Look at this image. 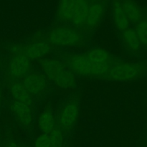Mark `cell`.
Returning a JSON list of instances; mask_svg holds the SVG:
<instances>
[{
  "instance_id": "1",
  "label": "cell",
  "mask_w": 147,
  "mask_h": 147,
  "mask_svg": "<svg viewBox=\"0 0 147 147\" xmlns=\"http://www.w3.org/2000/svg\"><path fill=\"white\" fill-rule=\"evenodd\" d=\"M146 70V65L141 62L115 61L112 64L106 79L118 82L131 81L144 76Z\"/></svg>"
},
{
  "instance_id": "2",
  "label": "cell",
  "mask_w": 147,
  "mask_h": 147,
  "mask_svg": "<svg viewBox=\"0 0 147 147\" xmlns=\"http://www.w3.org/2000/svg\"><path fill=\"white\" fill-rule=\"evenodd\" d=\"M47 40L53 45L77 47L84 43L85 37L83 32L75 27L59 26L49 32Z\"/></svg>"
},
{
  "instance_id": "3",
  "label": "cell",
  "mask_w": 147,
  "mask_h": 147,
  "mask_svg": "<svg viewBox=\"0 0 147 147\" xmlns=\"http://www.w3.org/2000/svg\"><path fill=\"white\" fill-rule=\"evenodd\" d=\"M80 115V103L71 98L63 106L59 113L57 126L63 132H68L75 126Z\"/></svg>"
},
{
  "instance_id": "4",
  "label": "cell",
  "mask_w": 147,
  "mask_h": 147,
  "mask_svg": "<svg viewBox=\"0 0 147 147\" xmlns=\"http://www.w3.org/2000/svg\"><path fill=\"white\" fill-rule=\"evenodd\" d=\"M64 64L74 74L83 77H91L93 63L86 54H70L64 57Z\"/></svg>"
},
{
  "instance_id": "5",
  "label": "cell",
  "mask_w": 147,
  "mask_h": 147,
  "mask_svg": "<svg viewBox=\"0 0 147 147\" xmlns=\"http://www.w3.org/2000/svg\"><path fill=\"white\" fill-rule=\"evenodd\" d=\"M31 60L22 52L14 53L9 63L8 73L11 80L23 79L30 73Z\"/></svg>"
},
{
  "instance_id": "6",
  "label": "cell",
  "mask_w": 147,
  "mask_h": 147,
  "mask_svg": "<svg viewBox=\"0 0 147 147\" xmlns=\"http://www.w3.org/2000/svg\"><path fill=\"white\" fill-rule=\"evenodd\" d=\"M22 83L29 93L33 96H40L45 91L47 79L44 74L37 72L30 73L22 79Z\"/></svg>"
},
{
  "instance_id": "7",
  "label": "cell",
  "mask_w": 147,
  "mask_h": 147,
  "mask_svg": "<svg viewBox=\"0 0 147 147\" xmlns=\"http://www.w3.org/2000/svg\"><path fill=\"white\" fill-rule=\"evenodd\" d=\"M52 51L51 45L47 40H37L22 47L21 52L30 60H42Z\"/></svg>"
},
{
  "instance_id": "8",
  "label": "cell",
  "mask_w": 147,
  "mask_h": 147,
  "mask_svg": "<svg viewBox=\"0 0 147 147\" xmlns=\"http://www.w3.org/2000/svg\"><path fill=\"white\" fill-rule=\"evenodd\" d=\"M10 109L21 126L25 129L31 127L33 121V112L31 106L14 100L10 106Z\"/></svg>"
},
{
  "instance_id": "9",
  "label": "cell",
  "mask_w": 147,
  "mask_h": 147,
  "mask_svg": "<svg viewBox=\"0 0 147 147\" xmlns=\"http://www.w3.org/2000/svg\"><path fill=\"white\" fill-rule=\"evenodd\" d=\"M104 12L105 4L103 1L90 2L84 30L90 31L96 29L101 22Z\"/></svg>"
},
{
  "instance_id": "10",
  "label": "cell",
  "mask_w": 147,
  "mask_h": 147,
  "mask_svg": "<svg viewBox=\"0 0 147 147\" xmlns=\"http://www.w3.org/2000/svg\"><path fill=\"white\" fill-rule=\"evenodd\" d=\"M90 4V0H78L70 22L73 27L80 30H84Z\"/></svg>"
},
{
  "instance_id": "11",
  "label": "cell",
  "mask_w": 147,
  "mask_h": 147,
  "mask_svg": "<svg viewBox=\"0 0 147 147\" xmlns=\"http://www.w3.org/2000/svg\"><path fill=\"white\" fill-rule=\"evenodd\" d=\"M40 67L47 79L52 80L62 71L66 66L60 60L54 58H44L40 60Z\"/></svg>"
},
{
  "instance_id": "12",
  "label": "cell",
  "mask_w": 147,
  "mask_h": 147,
  "mask_svg": "<svg viewBox=\"0 0 147 147\" xmlns=\"http://www.w3.org/2000/svg\"><path fill=\"white\" fill-rule=\"evenodd\" d=\"M112 17L113 23L120 32H123L129 27V22L122 7L121 0H113L112 1Z\"/></svg>"
},
{
  "instance_id": "13",
  "label": "cell",
  "mask_w": 147,
  "mask_h": 147,
  "mask_svg": "<svg viewBox=\"0 0 147 147\" xmlns=\"http://www.w3.org/2000/svg\"><path fill=\"white\" fill-rule=\"evenodd\" d=\"M9 90L14 100L32 106L33 103L32 97L27 92L22 82L19 80H11L9 84Z\"/></svg>"
},
{
  "instance_id": "14",
  "label": "cell",
  "mask_w": 147,
  "mask_h": 147,
  "mask_svg": "<svg viewBox=\"0 0 147 147\" xmlns=\"http://www.w3.org/2000/svg\"><path fill=\"white\" fill-rule=\"evenodd\" d=\"M78 0H60L57 10V17L63 23L71 22Z\"/></svg>"
},
{
  "instance_id": "15",
  "label": "cell",
  "mask_w": 147,
  "mask_h": 147,
  "mask_svg": "<svg viewBox=\"0 0 147 147\" xmlns=\"http://www.w3.org/2000/svg\"><path fill=\"white\" fill-rule=\"evenodd\" d=\"M53 82L57 87L65 90L74 88L77 85L76 76L67 67L55 78Z\"/></svg>"
},
{
  "instance_id": "16",
  "label": "cell",
  "mask_w": 147,
  "mask_h": 147,
  "mask_svg": "<svg viewBox=\"0 0 147 147\" xmlns=\"http://www.w3.org/2000/svg\"><path fill=\"white\" fill-rule=\"evenodd\" d=\"M56 121L54 113L50 109H45L40 113L38 119V127L42 133H51L56 127Z\"/></svg>"
},
{
  "instance_id": "17",
  "label": "cell",
  "mask_w": 147,
  "mask_h": 147,
  "mask_svg": "<svg viewBox=\"0 0 147 147\" xmlns=\"http://www.w3.org/2000/svg\"><path fill=\"white\" fill-rule=\"evenodd\" d=\"M121 4L129 22L136 24L144 17L142 9L134 0H121Z\"/></svg>"
},
{
  "instance_id": "18",
  "label": "cell",
  "mask_w": 147,
  "mask_h": 147,
  "mask_svg": "<svg viewBox=\"0 0 147 147\" xmlns=\"http://www.w3.org/2000/svg\"><path fill=\"white\" fill-rule=\"evenodd\" d=\"M121 33L122 40L126 48L131 53H138L140 50L142 45L134 29L129 27Z\"/></svg>"
},
{
  "instance_id": "19",
  "label": "cell",
  "mask_w": 147,
  "mask_h": 147,
  "mask_svg": "<svg viewBox=\"0 0 147 147\" xmlns=\"http://www.w3.org/2000/svg\"><path fill=\"white\" fill-rule=\"evenodd\" d=\"M88 58L93 63L112 65L116 60L108 51L101 48H93L86 54Z\"/></svg>"
},
{
  "instance_id": "20",
  "label": "cell",
  "mask_w": 147,
  "mask_h": 147,
  "mask_svg": "<svg viewBox=\"0 0 147 147\" xmlns=\"http://www.w3.org/2000/svg\"><path fill=\"white\" fill-rule=\"evenodd\" d=\"M141 45L147 47V17H143L138 23H136L135 29Z\"/></svg>"
},
{
  "instance_id": "21",
  "label": "cell",
  "mask_w": 147,
  "mask_h": 147,
  "mask_svg": "<svg viewBox=\"0 0 147 147\" xmlns=\"http://www.w3.org/2000/svg\"><path fill=\"white\" fill-rule=\"evenodd\" d=\"M63 135L64 132L58 126H56L53 131L49 134L50 147H63Z\"/></svg>"
},
{
  "instance_id": "22",
  "label": "cell",
  "mask_w": 147,
  "mask_h": 147,
  "mask_svg": "<svg viewBox=\"0 0 147 147\" xmlns=\"http://www.w3.org/2000/svg\"><path fill=\"white\" fill-rule=\"evenodd\" d=\"M34 147H50V141L49 134L42 133L34 141Z\"/></svg>"
},
{
  "instance_id": "23",
  "label": "cell",
  "mask_w": 147,
  "mask_h": 147,
  "mask_svg": "<svg viewBox=\"0 0 147 147\" xmlns=\"http://www.w3.org/2000/svg\"><path fill=\"white\" fill-rule=\"evenodd\" d=\"M4 147H20V146H19L17 143H15V142H9V143H7Z\"/></svg>"
},
{
  "instance_id": "24",
  "label": "cell",
  "mask_w": 147,
  "mask_h": 147,
  "mask_svg": "<svg viewBox=\"0 0 147 147\" xmlns=\"http://www.w3.org/2000/svg\"><path fill=\"white\" fill-rule=\"evenodd\" d=\"M1 100H2V94H1V86H0V106L1 104Z\"/></svg>"
},
{
  "instance_id": "25",
  "label": "cell",
  "mask_w": 147,
  "mask_h": 147,
  "mask_svg": "<svg viewBox=\"0 0 147 147\" xmlns=\"http://www.w3.org/2000/svg\"><path fill=\"white\" fill-rule=\"evenodd\" d=\"M1 68V60H0V70Z\"/></svg>"
},
{
  "instance_id": "26",
  "label": "cell",
  "mask_w": 147,
  "mask_h": 147,
  "mask_svg": "<svg viewBox=\"0 0 147 147\" xmlns=\"http://www.w3.org/2000/svg\"><path fill=\"white\" fill-rule=\"evenodd\" d=\"M104 1L105 0H98V1H103V2H104Z\"/></svg>"
},
{
  "instance_id": "27",
  "label": "cell",
  "mask_w": 147,
  "mask_h": 147,
  "mask_svg": "<svg viewBox=\"0 0 147 147\" xmlns=\"http://www.w3.org/2000/svg\"><path fill=\"white\" fill-rule=\"evenodd\" d=\"M63 147H69V146H63Z\"/></svg>"
}]
</instances>
